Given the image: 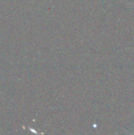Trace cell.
Wrapping results in <instances>:
<instances>
[]
</instances>
